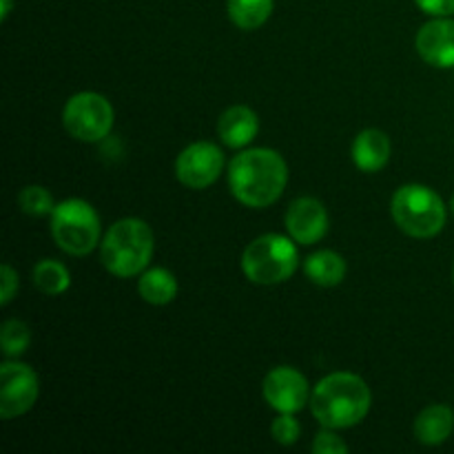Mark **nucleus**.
Instances as JSON below:
<instances>
[{"instance_id": "f257e3e1", "label": "nucleus", "mask_w": 454, "mask_h": 454, "mask_svg": "<svg viewBox=\"0 0 454 454\" xmlns=\"http://www.w3.org/2000/svg\"><path fill=\"white\" fill-rule=\"evenodd\" d=\"M286 182V162L273 149H248L231 160V193L248 208H266L278 202Z\"/></svg>"}, {"instance_id": "f03ea898", "label": "nucleus", "mask_w": 454, "mask_h": 454, "mask_svg": "<svg viewBox=\"0 0 454 454\" xmlns=\"http://www.w3.org/2000/svg\"><path fill=\"white\" fill-rule=\"evenodd\" d=\"M372 406V393L355 372H333L315 386L310 395L313 417L331 430L353 428L366 419Z\"/></svg>"}, {"instance_id": "7ed1b4c3", "label": "nucleus", "mask_w": 454, "mask_h": 454, "mask_svg": "<svg viewBox=\"0 0 454 454\" xmlns=\"http://www.w3.org/2000/svg\"><path fill=\"white\" fill-rule=\"evenodd\" d=\"M153 255V231L137 217H124L111 224L100 242L102 266L115 278H136Z\"/></svg>"}, {"instance_id": "20e7f679", "label": "nucleus", "mask_w": 454, "mask_h": 454, "mask_svg": "<svg viewBox=\"0 0 454 454\" xmlns=\"http://www.w3.org/2000/svg\"><path fill=\"white\" fill-rule=\"evenodd\" d=\"M395 224L417 239L434 238L446 226V204L424 184H406L397 189L390 204Z\"/></svg>"}, {"instance_id": "39448f33", "label": "nucleus", "mask_w": 454, "mask_h": 454, "mask_svg": "<svg viewBox=\"0 0 454 454\" xmlns=\"http://www.w3.org/2000/svg\"><path fill=\"white\" fill-rule=\"evenodd\" d=\"M295 239L278 233H266L253 239L242 253V270L253 284L273 286L286 282L300 266Z\"/></svg>"}, {"instance_id": "423d86ee", "label": "nucleus", "mask_w": 454, "mask_h": 454, "mask_svg": "<svg viewBox=\"0 0 454 454\" xmlns=\"http://www.w3.org/2000/svg\"><path fill=\"white\" fill-rule=\"evenodd\" d=\"M51 235L62 251L84 257L100 242V217L84 200H65L51 213Z\"/></svg>"}, {"instance_id": "0eeeda50", "label": "nucleus", "mask_w": 454, "mask_h": 454, "mask_svg": "<svg viewBox=\"0 0 454 454\" xmlns=\"http://www.w3.org/2000/svg\"><path fill=\"white\" fill-rule=\"evenodd\" d=\"M67 133L80 142H100L114 127V106L105 96L93 91L75 93L62 111Z\"/></svg>"}, {"instance_id": "6e6552de", "label": "nucleus", "mask_w": 454, "mask_h": 454, "mask_svg": "<svg viewBox=\"0 0 454 454\" xmlns=\"http://www.w3.org/2000/svg\"><path fill=\"white\" fill-rule=\"evenodd\" d=\"M40 384L34 368L27 364L4 362L0 368V417L13 419L34 408Z\"/></svg>"}, {"instance_id": "1a4fd4ad", "label": "nucleus", "mask_w": 454, "mask_h": 454, "mask_svg": "<svg viewBox=\"0 0 454 454\" xmlns=\"http://www.w3.org/2000/svg\"><path fill=\"white\" fill-rule=\"evenodd\" d=\"M224 171V153L213 142H193L176 160V176L184 186L202 191Z\"/></svg>"}, {"instance_id": "9d476101", "label": "nucleus", "mask_w": 454, "mask_h": 454, "mask_svg": "<svg viewBox=\"0 0 454 454\" xmlns=\"http://www.w3.org/2000/svg\"><path fill=\"white\" fill-rule=\"evenodd\" d=\"M262 395L273 411L295 415L306 406L310 390L309 381L300 371L291 366H279L264 377Z\"/></svg>"}, {"instance_id": "9b49d317", "label": "nucleus", "mask_w": 454, "mask_h": 454, "mask_svg": "<svg viewBox=\"0 0 454 454\" xmlns=\"http://www.w3.org/2000/svg\"><path fill=\"white\" fill-rule=\"evenodd\" d=\"M286 229L297 244L310 247V244L319 242L328 231L326 208L315 198L293 200L286 211Z\"/></svg>"}, {"instance_id": "f8f14e48", "label": "nucleus", "mask_w": 454, "mask_h": 454, "mask_svg": "<svg viewBox=\"0 0 454 454\" xmlns=\"http://www.w3.org/2000/svg\"><path fill=\"white\" fill-rule=\"evenodd\" d=\"M417 51L437 69L454 67V20L434 18L426 22L417 34Z\"/></svg>"}, {"instance_id": "ddd939ff", "label": "nucleus", "mask_w": 454, "mask_h": 454, "mask_svg": "<svg viewBox=\"0 0 454 454\" xmlns=\"http://www.w3.org/2000/svg\"><path fill=\"white\" fill-rule=\"evenodd\" d=\"M257 131H260L257 114L244 105H235L226 109L220 115V122H217V133H220L222 142L231 149H242V146L251 145L255 140Z\"/></svg>"}, {"instance_id": "4468645a", "label": "nucleus", "mask_w": 454, "mask_h": 454, "mask_svg": "<svg viewBox=\"0 0 454 454\" xmlns=\"http://www.w3.org/2000/svg\"><path fill=\"white\" fill-rule=\"evenodd\" d=\"M390 153V137L380 129H364L353 142V162L364 173L381 171L388 164Z\"/></svg>"}, {"instance_id": "2eb2a0df", "label": "nucleus", "mask_w": 454, "mask_h": 454, "mask_svg": "<svg viewBox=\"0 0 454 454\" xmlns=\"http://www.w3.org/2000/svg\"><path fill=\"white\" fill-rule=\"evenodd\" d=\"M454 430V412L448 406H428L415 419V437L424 446H439L448 442Z\"/></svg>"}, {"instance_id": "dca6fc26", "label": "nucleus", "mask_w": 454, "mask_h": 454, "mask_svg": "<svg viewBox=\"0 0 454 454\" xmlns=\"http://www.w3.org/2000/svg\"><path fill=\"white\" fill-rule=\"evenodd\" d=\"M304 273L306 278H309L313 284H317V286L331 288L344 282L346 262L344 257L337 255V253L319 251V253H313L310 257H306Z\"/></svg>"}, {"instance_id": "f3484780", "label": "nucleus", "mask_w": 454, "mask_h": 454, "mask_svg": "<svg viewBox=\"0 0 454 454\" xmlns=\"http://www.w3.org/2000/svg\"><path fill=\"white\" fill-rule=\"evenodd\" d=\"M137 293L145 301L153 306H164L176 300L177 295V279L173 278L171 270L167 269H151L142 273L137 282Z\"/></svg>"}, {"instance_id": "a211bd4d", "label": "nucleus", "mask_w": 454, "mask_h": 454, "mask_svg": "<svg viewBox=\"0 0 454 454\" xmlns=\"http://www.w3.org/2000/svg\"><path fill=\"white\" fill-rule=\"evenodd\" d=\"M226 12L239 29H260L273 13V0H226Z\"/></svg>"}, {"instance_id": "6ab92c4d", "label": "nucleus", "mask_w": 454, "mask_h": 454, "mask_svg": "<svg viewBox=\"0 0 454 454\" xmlns=\"http://www.w3.org/2000/svg\"><path fill=\"white\" fill-rule=\"evenodd\" d=\"M34 286L43 295H62L71 286V275L60 262L43 260L34 266Z\"/></svg>"}, {"instance_id": "aec40b11", "label": "nucleus", "mask_w": 454, "mask_h": 454, "mask_svg": "<svg viewBox=\"0 0 454 454\" xmlns=\"http://www.w3.org/2000/svg\"><path fill=\"white\" fill-rule=\"evenodd\" d=\"M31 344V331L25 322L20 319H9L3 324L0 331V346L7 357H18V355L27 353Z\"/></svg>"}, {"instance_id": "412c9836", "label": "nucleus", "mask_w": 454, "mask_h": 454, "mask_svg": "<svg viewBox=\"0 0 454 454\" xmlns=\"http://www.w3.org/2000/svg\"><path fill=\"white\" fill-rule=\"evenodd\" d=\"M18 207L22 208V213L31 217H43L51 215L56 204H53V195L49 193L44 186H25V189L18 193Z\"/></svg>"}, {"instance_id": "4be33fe9", "label": "nucleus", "mask_w": 454, "mask_h": 454, "mask_svg": "<svg viewBox=\"0 0 454 454\" xmlns=\"http://www.w3.org/2000/svg\"><path fill=\"white\" fill-rule=\"evenodd\" d=\"M300 421H297L291 412H279V417L273 421V426H270V434H273V439L279 446H293V443L300 439Z\"/></svg>"}, {"instance_id": "5701e85b", "label": "nucleus", "mask_w": 454, "mask_h": 454, "mask_svg": "<svg viewBox=\"0 0 454 454\" xmlns=\"http://www.w3.org/2000/svg\"><path fill=\"white\" fill-rule=\"evenodd\" d=\"M310 450L315 454H346L348 452V446L335 433H331V428H326L324 433H317Z\"/></svg>"}, {"instance_id": "b1692460", "label": "nucleus", "mask_w": 454, "mask_h": 454, "mask_svg": "<svg viewBox=\"0 0 454 454\" xmlns=\"http://www.w3.org/2000/svg\"><path fill=\"white\" fill-rule=\"evenodd\" d=\"M0 284H3V288H0V304L7 306L18 293V273L9 264L0 269Z\"/></svg>"}, {"instance_id": "393cba45", "label": "nucleus", "mask_w": 454, "mask_h": 454, "mask_svg": "<svg viewBox=\"0 0 454 454\" xmlns=\"http://www.w3.org/2000/svg\"><path fill=\"white\" fill-rule=\"evenodd\" d=\"M417 7L434 18H448L454 13V0H415Z\"/></svg>"}, {"instance_id": "a878e982", "label": "nucleus", "mask_w": 454, "mask_h": 454, "mask_svg": "<svg viewBox=\"0 0 454 454\" xmlns=\"http://www.w3.org/2000/svg\"><path fill=\"white\" fill-rule=\"evenodd\" d=\"M9 12H12V0H3V13H0V18H3V20H7Z\"/></svg>"}, {"instance_id": "bb28decb", "label": "nucleus", "mask_w": 454, "mask_h": 454, "mask_svg": "<svg viewBox=\"0 0 454 454\" xmlns=\"http://www.w3.org/2000/svg\"><path fill=\"white\" fill-rule=\"evenodd\" d=\"M450 208H452V213H454V198H452V202H450Z\"/></svg>"}]
</instances>
